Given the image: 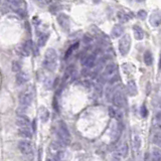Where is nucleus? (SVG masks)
I'll return each instance as SVG.
<instances>
[{"label":"nucleus","instance_id":"nucleus-13","mask_svg":"<svg viewBox=\"0 0 161 161\" xmlns=\"http://www.w3.org/2000/svg\"><path fill=\"white\" fill-rule=\"evenodd\" d=\"M18 135L22 138L25 139H30L32 137V132L28 127H20L18 130Z\"/></svg>","mask_w":161,"mask_h":161},{"label":"nucleus","instance_id":"nucleus-18","mask_svg":"<svg viewBox=\"0 0 161 161\" xmlns=\"http://www.w3.org/2000/svg\"><path fill=\"white\" fill-rule=\"evenodd\" d=\"M39 118L43 122H46L49 118V112L46 107H41L39 109Z\"/></svg>","mask_w":161,"mask_h":161},{"label":"nucleus","instance_id":"nucleus-24","mask_svg":"<svg viewBox=\"0 0 161 161\" xmlns=\"http://www.w3.org/2000/svg\"><path fill=\"white\" fill-rule=\"evenodd\" d=\"M154 127L161 132V114H157L154 119Z\"/></svg>","mask_w":161,"mask_h":161},{"label":"nucleus","instance_id":"nucleus-34","mask_svg":"<svg viewBox=\"0 0 161 161\" xmlns=\"http://www.w3.org/2000/svg\"><path fill=\"white\" fill-rule=\"evenodd\" d=\"M159 68H161V56H160V61H159Z\"/></svg>","mask_w":161,"mask_h":161},{"label":"nucleus","instance_id":"nucleus-17","mask_svg":"<svg viewBox=\"0 0 161 161\" xmlns=\"http://www.w3.org/2000/svg\"><path fill=\"white\" fill-rule=\"evenodd\" d=\"M28 80V76L23 71H19L16 74V83L18 85H23Z\"/></svg>","mask_w":161,"mask_h":161},{"label":"nucleus","instance_id":"nucleus-33","mask_svg":"<svg viewBox=\"0 0 161 161\" xmlns=\"http://www.w3.org/2000/svg\"><path fill=\"white\" fill-rule=\"evenodd\" d=\"M113 161H119V159L117 157H114V158H113Z\"/></svg>","mask_w":161,"mask_h":161},{"label":"nucleus","instance_id":"nucleus-19","mask_svg":"<svg viewBox=\"0 0 161 161\" xmlns=\"http://www.w3.org/2000/svg\"><path fill=\"white\" fill-rule=\"evenodd\" d=\"M151 160L153 161H161V149L155 147L152 149L151 153Z\"/></svg>","mask_w":161,"mask_h":161},{"label":"nucleus","instance_id":"nucleus-31","mask_svg":"<svg viewBox=\"0 0 161 161\" xmlns=\"http://www.w3.org/2000/svg\"><path fill=\"white\" fill-rule=\"evenodd\" d=\"M154 139H157V140H159V141H161V132H160V131H159V132H157L154 135Z\"/></svg>","mask_w":161,"mask_h":161},{"label":"nucleus","instance_id":"nucleus-8","mask_svg":"<svg viewBox=\"0 0 161 161\" xmlns=\"http://www.w3.org/2000/svg\"><path fill=\"white\" fill-rule=\"evenodd\" d=\"M128 152H129V147L127 142H122L117 148V154L121 157H127Z\"/></svg>","mask_w":161,"mask_h":161},{"label":"nucleus","instance_id":"nucleus-25","mask_svg":"<svg viewBox=\"0 0 161 161\" xmlns=\"http://www.w3.org/2000/svg\"><path fill=\"white\" fill-rule=\"evenodd\" d=\"M12 71L14 73H19V71H21V65H20V62H17V61H13L12 62Z\"/></svg>","mask_w":161,"mask_h":161},{"label":"nucleus","instance_id":"nucleus-9","mask_svg":"<svg viewBox=\"0 0 161 161\" xmlns=\"http://www.w3.org/2000/svg\"><path fill=\"white\" fill-rule=\"evenodd\" d=\"M58 21L64 29H68V27H70V19L65 14H59L58 16Z\"/></svg>","mask_w":161,"mask_h":161},{"label":"nucleus","instance_id":"nucleus-29","mask_svg":"<svg viewBox=\"0 0 161 161\" xmlns=\"http://www.w3.org/2000/svg\"><path fill=\"white\" fill-rule=\"evenodd\" d=\"M118 18L120 19L122 22H125V21H127V20H128L127 15L125 13H123V12H119L118 13Z\"/></svg>","mask_w":161,"mask_h":161},{"label":"nucleus","instance_id":"nucleus-4","mask_svg":"<svg viewBox=\"0 0 161 161\" xmlns=\"http://www.w3.org/2000/svg\"><path fill=\"white\" fill-rule=\"evenodd\" d=\"M131 43H132V40H131V36L129 34L123 35L119 40V52L123 56L127 55L128 52H130Z\"/></svg>","mask_w":161,"mask_h":161},{"label":"nucleus","instance_id":"nucleus-22","mask_svg":"<svg viewBox=\"0 0 161 161\" xmlns=\"http://www.w3.org/2000/svg\"><path fill=\"white\" fill-rule=\"evenodd\" d=\"M29 49H29V46H28V43H25L19 49V52L21 53L22 55L28 56L29 55Z\"/></svg>","mask_w":161,"mask_h":161},{"label":"nucleus","instance_id":"nucleus-30","mask_svg":"<svg viewBox=\"0 0 161 161\" xmlns=\"http://www.w3.org/2000/svg\"><path fill=\"white\" fill-rule=\"evenodd\" d=\"M20 3H21L20 1H15V0H11V1H9V4H10L13 8H19Z\"/></svg>","mask_w":161,"mask_h":161},{"label":"nucleus","instance_id":"nucleus-21","mask_svg":"<svg viewBox=\"0 0 161 161\" xmlns=\"http://www.w3.org/2000/svg\"><path fill=\"white\" fill-rule=\"evenodd\" d=\"M132 142H133V148L135 151H138L140 149V146H141V139H140V137L138 135H134L133 136V139H132Z\"/></svg>","mask_w":161,"mask_h":161},{"label":"nucleus","instance_id":"nucleus-20","mask_svg":"<svg viewBox=\"0 0 161 161\" xmlns=\"http://www.w3.org/2000/svg\"><path fill=\"white\" fill-rule=\"evenodd\" d=\"M143 59H144V62L146 65H151L152 62H153V56H152V53L149 52V50H146L144 52V55H143Z\"/></svg>","mask_w":161,"mask_h":161},{"label":"nucleus","instance_id":"nucleus-16","mask_svg":"<svg viewBox=\"0 0 161 161\" xmlns=\"http://www.w3.org/2000/svg\"><path fill=\"white\" fill-rule=\"evenodd\" d=\"M133 31H134V37H135L137 40L143 39V37H144V31H143L142 27H140L139 25H134Z\"/></svg>","mask_w":161,"mask_h":161},{"label":"nucleus","instance_id":"nucleus-32","mask_svg":"<svg viewBox=\"0 0 161 161\" xmlns=\"http://www.w3.org/2000/svg\"><path fill=\"white\" fill-rule=\"evenodd\" d=\"M153 141H154L155 144L157 145V147L159 149H161V141H159V140H157V139H153Z\"/></svg>","mask_w":161,"mask_h":161},{"label":"nucleus","instance_id":"nucleus-23","mask_svg":"<svg viewBox=\"0 0 161 161\" xmlns=\"http://www.w3.org/2000/svg\"><path fill=\"white\" fill-rule=\"evenodd\" d=\"M56 159L58 161H65L68 159V152L65 151H59L58 152V155H56Z\"/></svg>","mask_w":161,"mask_h":161},{"label":"nucleus","instance_id":"nucleus-28","mask_svg":"<svg viewBox=\"0 0 161 161\" xmlns=\"http://www.w3.org/2000/svg\"><path fill=\"white\" fill-rule=\"evenodd\" d=\"M77 46H79V43H76V44H74V46H71L70 47V49H68V52H65V58H68V55H70L71 53L73 52V50H74V49H76V47H77Z\"/></svg>","mask_w":161,"mask_h":161},{"label":"nucleus","instance_id":"nucleus-15","mask_svg":"<svg viewBox=\"0 0 161 161\" xmlns=\"http://www.w3.org/2000/svg\"><path fill=\"white\" fill-rule=\"evenodd\" d=\"M29 124H30V121H29L28 117H26V116L19 115L16 118V125H18L20 127H28Z\"/></svg>","mask_w":161,"mask_h":161},{"label":"nucleus","instance_id":"nucleus-12","mask_svg":"<svg viewBox=\"0 0 161 161\" xmlns=\"http://www.w3.org/2000/svg\"><path fill=\"white\" fill-rule=\"evenodd\" d=\"M95 64H96V56L94 55H90L83 59V65H85L86 68H92L94 67Z\"/></svg>","mask_w":161,"mask_h":161},{"label":"nucleus","instance_id":"nucleus-10","mask_svg":"<svg viewBox=\"0 0 161 161\" xmlns=\"http://www.w3.org/2000/svg\"><path fill=\"white\" fill-rule=\"evenodd\" d=\"M118 68L116 64L114 62H111V64H108L107 65V67L105 68V71H104V76H107V77H111L113 74H116V71H117Z\"/></svg>","mask_w":161,"mask_h":161},{"label":"nucleus","instance_id":"nucleus-5","mask_svg":"<svg viewBox=\"0 0 161 161\" xmlns=\"http://www.w3.org/2000/svg\"><path fill=\"white\" fill-rule=\"evenodd\" d=\"M18 149L25 156H32V144L28 140H20L18 142Z\"/></svg>","mask_w":161,"mask_h":161},{"label":"nucleus","instance_id":"nucleus-26","mask_svg":"<svg viewBox=\"0 0 161 161\" xmlns=\"http://www.w3.org/2000/svg\"><path fill=\"white\" fill-rule=\"evenodd\" d=\"M47 38H49V34H43L41 36L38 38V46H43L46 44Z\"/></svg>","mask_w":161,"mask_h":161},{"label":"nucleus","instance_id":"nucleus-6","mask_svg":"<svg viewBox=\"0 0 161 161\" xmlns=\"http://www.w3.org/2000/svg\"><path fill=\"white\" fill-rule=\"evenodd\" d=\"M113 104L118 108H123L126 105V98L122 91L118 90L113 94Z\"/></svg>","mask_w":161,"mask_h":161},{"label":"nucleus","instance_id":"nucleus-3","mask_svg":"<svg viewBox=\"0 0 161 161\" xmlns=\"http://www.w3.org/2000/svg\"><path fill=\"white\" fill-rule=\"evenodd\" d=\"M34 97V91L32 86H28L27 88L24 89L19 95V102L20 105L23 107H28L31 104L32 100Z\"/></svg>","mask_w":161,"mask_h":161},{"label":"nucleus","instance_id":"nucleus-7","mask_svg":"<svg viewBox=\"0 0 161 161\" xmlns=\"http://www.w3.org/2000/svg\"><path fill=\"white\" fill-rule=\"evenodd\" d=\"M149 23L154 26V27H158L161 24V11L155 10L153 11L150 16H149Z\"/></svg>","mask_w":161,"mask_h":161},{"label":"nucleus","instance_id":"nucleus-27","mask_svg":"<svg viewBox=\"0 0 161 161\" xmlns=\"http://www.w3.org/2000/svg\"><path fill=\"white\" fill-rule=\"evenodd\" d=\"M137 16H138L140 19L144 20L146 17H147V12H146L145 10H139L138 12H137Z\"/></svg>","mask_w":161,"mask_h":161},{"label":"nucleus","instance_id":"nucleus-1","mask_svg":"<svg viewBox=\"0 0 161 161\" xmlns=\"http://www.w3.org/2000/svg\"><path fill=\"white\" fill-rule=\"evenodd\" d=\"M56 136H58V141L62 145L68 146L71 144V134L64 121L58 122V126H56Z\"/></svg>","mask_w":161,"mask_h":161},{"label":"nucleus","instance_id":"nucleus-36","mask_svg":"<svg viewBox=\"0 0 161 161\" xmlns=\"http://www.w3.org/2000/svg\"><path fill=\"white\" fill-rule=\"evenodd\" d=\"M46 161H52V160H46Z\"/></svg>","mask_w":161,"mask_h":161},{"label":"nucleus","instance_id":"nucleus-35","mask_svg":"<svg viewBox=\"0 0 161 161\" xmlns=\"http://www.w3.org/2000/svg\"><path fill=\"white\" fill-rule=\"evenodd\" d=\"M159 105H160V108H161V99H160V101H159Z\"/></svg>","mask_w":161,"mask_h":161},{"label":"nucleus","instance_id":"nucleus-11","mask_svg":"<svg viewBox=\"0 0 161 161\" xmlns=\"http://www.w3.org/2000/svg\"><path fill=\"white\" fill-rule=\"evenodd\" d=\"M127 92L130 96H135V95H137V93H138L136 83L134 82L133 80H130L129 82L127 83Z\"/></svg>","mask_w":161,"mask_h":161},{"label":"nucleus","instance_id":"nucleus-2","mask_svg":"<svg viewBox=\"0 0 161 161\" xmlns=\"http://www.w3.org/2000/svg\"><path fill=\"white\" fill-rule=\"evenodd\" d=\"M56 62H58V55L56 52L53 49H49L46 50V55H44L43 58V68L46 70L52 71H55V68L56 67Z\"/></svg>","mask_w":161,"mask_h":161},{"label":"nucleus","instance_id":"nucleus-14","mask_svg":"<svg viewBox=\"0 0 161 161\" xmlns=\"http://www.w3.org/2000/svg\"><path fill=\"white\" fill-rule=\"evenodd\" d=\"M123 33H124V27H123V25H121V24H116L114 27H113L112 32H111L112 36L115 38L120 37Z\"/></svg>","mask_w":161,"mask_h":161},{"label":"nucleus","instance_id":"nucleus-37","mask_svg":"<svg viewBox=\"0 0 161 161\" xmlns=\"http://www.w3.org/2000/svg\"><path fill=\"white\" fill-rule=\"evenodd\" d=\"M151 161H153V160H151Z\"/></svg>","mask_w":161,"mask_h":161}]
</instances>
